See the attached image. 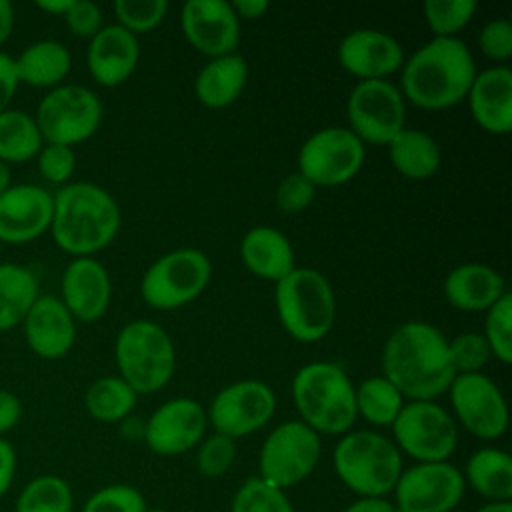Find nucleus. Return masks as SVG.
Wrapping results in <instances>:
<instances>
[{
	"mask_svg": "<svg viewBox=\"0 0 512 512\" xmlns=\"http://www.w3.org/2000/svg\"><path fill=\"white\" fill-rule=\"evenodd\" d=\"M382 376L404 400H436L448 392L454 370L448 338L424 320H408L394 328L382 346Z\"/></svg>",
	"mask_w": 512,
	"mask_h": 512,
	"instance_id": "1",
	"label": "nucleus"
},
{
	"mask_svg": "<svg viewBox=\"0 0 512 512\" xmlns=\"http://www.w3.org/2000/svg\"><path fill=\"white\" fill-rule=\"evenodd\" d=\"M476 62L460 38H430L400 70L404 100L422 110H446L462 100L476 76Z\"/></svg>",
	"mask_w": 512,
	"mask_h": 512,
	"instance_id": "2",
	"label": "nucleus"
},
{
	"mask_svg": "<svg viewBox=\"0 0 512 512\" xmlns=\"http://www.w3.org/2000/svg\"><path fill=\"white\" fill-rule=\"evenodd\" d=\"M52 198L50 234L60 250L80 258L112 244L122 214L108 190L92 182H68Z\"/></svg>",
	"mask_w": 512,
	"mask_h": 512,
	"instance_id": "3",
	"label": "nucleus"
},
{
	"mask_svg": "<svg viewBox=\"0 0 512 512\" xmlns=\"http://www.w3.org/2000/svg\"><path fill=\"white\" fill-rule=\"evenodd\" d=\"M292 400L298 420L318 436H342L356 422L354 384L336 362L316 360L304 364L292 378Z\"/></svg>",
	"mask_w": 512,
	"mask_h": 512,
	"instance_id": "4",
	"label": "nucleus"
},
{
	"mask_svg": "<svg viewBox=\"0 0 512 512\" xmlns=\"http://www.w3.org/2000/svg\"><path fill=\"white\" fill-rule=\"evenodd\" d=\"M334 472L358 498H386L402 470V454L392 438L376 430H350L332 452Z\"/></svg>",
	"mask_w": 512,
	"mask_h": 512,
	"instance_id": "5",
	"label": "nucleus"
},
{
	"mask_svg": "<svg viewBox=\"0 0 512 512\" xmlns=\"http://www.w3.org/2000/svg\"><path fill=\"white\" fill-rule=\"evenodd\" d=\"M274 304L286 334L302 344L320 342L336 322L332 284L314 268L296 266L276 282Z\"/></svg>",
	"mask_w": 512,
	"mask_h": 512,
	"instance_id": "6",
	"label": "nucleus"
},
{
	"mask_svg": "<svg viewBox=\"0 0 512 512\" xmlns=\"http://www.w3.org/2000/svg\"><path fill=\"white\" fill-rule=\"evenodd\" d=\"M118 376L136 394L162 390L176 370V348L170 334L152 320H132L124 324L114 342Z\"/></svg>",
	"mask_w": 512,
	"mask_h": 512,
	"instance_id": "7",
	"label": "nucleus"
},
{
	"mask_svg": "<svg viewBox=\"0 0 512 512\" xmlns=\"http://www.w3.org/2000/svg\"><path fill=\"white\" fill-rule=\"evenodd\" d=\"M212 262L198 248H176L156 258L140 280L142 300L156 310H176L210 284Z\"/></svg>",
	"mask_w": 512,
	"mask_h": 512,
	"instance_id": "8",
	"label": "nucleus"
},
{
	"mask_svg": "<svg viewBox=\"0 0 512 512\" xmlns=\"http://www.w3.org/2000/svg\"><path fill=\"white\" fill-rule=\"evenodd\" d=\"M392 442L416 462H444L458 446L452 414L434 400H408L392 422Z\"/></svg>",
	"mask_w": 512,
	"mask_h": 512,
	"instance_id": "9",
	"label": "nucleus"
},
{
	"mask_svg": "<svg viewBox=\"0 0 512 512\" xmlns=\"http://www.w3.org/2000/svg\"><path fill=\"white\" fill-rule=\"evenodd\" d=\"M320 456V436L302 420H286L264 438L258 454V476L280 490H288L314 472Z\"/></svg>",
	"mask_w": 512,
	"mask_h": 512,
	"instance_id": "10",
	"label": "nucleus"
},
{
	"mask_svg": "<svg viewBox=\"0 0 512 512\" xmlns=\"http://www.w3.org/2000/svg\"><path fill=\"white\" fill-rule=\"evenodd\" d=\"M102 112V102L90 88L60 84L40 100L34 120L44 144L74 148L96 134Z\"/></svg>",
	"mask_w": 512,
	"mask_h": 512,
	"instance_id": "11",
	"label": "nucleus"
},
{
	"mask_svg": "<svg viewBox=\"0 0 512 512\" xmlns=\"http://www.w3.org/2000/svg\"><path fill=\"white\" fill-rule=\"evenodd\" d=\"M346 118L364 146H388L406 128V100L390 80H362L348 94Z\"/></svg>",
	"mask_w": 512,
	"mask_h": 512,
	"instance_id": "12",
	"label": "nucleus"
},
{
	"mask_svg": "<svg viewBox=\"0 0 512 512\" xmlns=\"http://www.w3.org/2000/svg\"><path fill=\"white\" fill-rule=\"evenodd\" d=\"M366 146L344 126H328L304 140L298 150V170L316 188L350 182L364 166Z\"/></svg>",
	"mask_w": 512,
	"mask_h": 512,
	"instance_id": "13",
	"label": "nucleus"
},
{
	"mask_svg": "<svg viewBox=\"0 0 512 512\" xmlns=\"http://www.w3.org/2000/svg\"><path fill=\"white\" fill-rule=\"evenodd\" d=\"M276 404V394L266 382L244 378L218 390L206 416L214 432L238 440L264 428L272 420Z\"/></svg>",
	"mask_w": 512,
	"mask_h": 512,
	"instance_id": "14",
	"label": "nucleus"
},
{
	"mask_svg": "<svg viewBox=\"0 0 512 512\" xmlns=\"http://www.w3.org/2000/svg\"><path fill=\"white\" fill-rule=\"evenodd\" d=\"M466 484L452 462H416L402 470L392 494L396 512H452Z\"/></svg>",
	"mask_w": 512,
	"mask_h": 512,
	"instance_id": "15",
	"label": "nucleus"
},
{
	"mask_svg": "<svg viewBox=\"0 0 512 512\" xmlns=\"http://www.w3.org/2000/svg\"><path fill=\"white\" fill-rule=\"evenodd\" d=\"M452 418L480 440H496L508 430V404L496 382L478 374H458L448 388Z\"/></svg>",
	"mask_w": 512,
	"mask_h": 512,
	"instance_id": "16",
	"label": "nucleus"
},
{
	"mask_svg": "<svg viewBox=\"0 0 512 512\" xmlns=\"http://www.w3.org/2000/svg\"><path fill=\"white\" fill-rule=\"evenodd\" d=\"M206 408L192 398L178 396L160 404L144 422V442L158 456H178L206 436Z\"/></svg>",
	"mask_w": 512,
	"mask_h": 512,
	"instance_id": "17",
	"label": "nucleus"
},
{
	"mask_svg": "<svg viewBox=\"0 0 512 512\" xmlns=\"http://www.w3.org/2000/svg\"><path fill=\"white\" fill-rule=\"evenodd\" d=\"M180 26L186 42L208 58L232 54L240 44V20L224 0H188Z\"/></svg>",
	"mask_w": 512,
	"mask_h": 512,
	"instance_id": "18",
	"label": "nucleus"
},
{
	"mask_svg": "<svg viewBox=\"0 0 512 512\" xmlns=\"http://www.w3.org/2000/svg\"><path fill=\"white\" fill-rule=\"evenodd\" d=\"M336 58L342 70L362 80H388L404 66V48L388 32L376 28H356L348 32L338 48Z\"/></svg>",
	"mask_w": 512,
	"mask_h": 512,
	"instance_id": "19",
	"label": "nucleus"
},
{
	"mask_svg": "<svg viewBox=\"0 0 512 512\" xmlns=\"http://www.w3.org/2000/svg\"><path fill=\"white\" fill-rule=\"evenodd\" d=\"M52 194L36 184H16L0 194V244H26L50 230Z\"/></svg>",
	"mask_w": 512,
	"mask_h": 512,
	"instance_id": "20",
	"label": "nucleus"
},
{
	"mask_svg": "<svg viewBox=\"0 0 512 512\" xmlns=\"http://www.w3.org/2000/svg\"><path fill=\"white\" fill-rule=\"evenodd\" d=\"M60 300L76 322H98L112 300V280L92 256L74 258L60 280Z\"/></svg>",
	"mask_w": 512,
	"mask_h": 512,
	"instance_id": "21",
	"label": "nucleus"
},
{
	"mask_svg": "<svg viewBox=\"0 0 512 512\" xmlns=\"http://www.w3.org/2000/svg\"><path fill=\"white\" fill-rule=\"evenodd\" d=\"M140 60L138 36L118 24L102 26L88 44L86 66L96 84L114 88L124 84Z\"/></svg>",
	"mask_w": 512,
	"mask_h": 512,
	"instance_id": "22",
	"label": "nucleus"
},
{
	"mask_svg": "<svg viewBox=\"0 0 512 512\" xmlns=\"http://www.w3.org/2000/svg\"><path fill=\"white\" fill-rule=\"evenodd\" d=\"M22 324L26 344L38 358L58 360L74 346L76 320L58 296L40 294Z\"/></svg>",
	"mask_w": 512,
	"mask_h": 512,
	"instance_id": "23",
	"label": "nucleus"
},
{
	"mask_svg": "<svg viewBox=\"0 0 512 512\" xmlns=\"http://www.w3.org/2000/svg\"><path fill=\"white\" fill-rule=\"evenodd\" d=\"M474 122L488 134L506 136L512 130V70L506 64L476 72L466 94Z\"/></svg>",
	"mask_w": 512,
	"mask_h": 512,
	"instance_id": "24",
	"label": "nucleus"
},
{
	"mask_svg": "<svg viewBox=\"0 0 512 512\" xmlns=\"http://www.w3.org/2000/svg\"><path fill=\"white\" fill-rule=\"evenodd\" d=\"M448 304L462 312H486L508 290L502 274L480 262H466L452 268L442 284Z\"/></svg>",
	"mask_w": 512,
	"mask_h": 512,
	"instance_id": "25",
	"label": "nucleus"
},
{
	"mask_svg": "<svg viewBox=\"0 0 512 512\" xmlns=\"http://www.w3.org/2000/svg\"><path fill=\"white\" fill-rule=\"evenodd\" d=\"M240 258L248 272L274 284L296 268L288 236L272 226L250 228L240 240Z\"/></svg>",
	"mask_w": 512,
	"mask_h": 512,
	"instance_id": "26",
	"label": "nucleus"
},
{
	"mask_svg": "<svg viewBox=\"0 0 512 512\" xmlns=\"http://www.w3.org/2000/svg\"><path fill=\"white\" fill-rule=\"evenodd\" d=\"M248 74V62L238 52L210 58L196 74L194 94L206 108H226L244 92Z\"/></svg>",
	"mask_w": 512,
	"mask_h": 512,
	"instance_id": "27",
	"label": "nucleus"
},
{
	"mask_svg": "<svg viewBox=\"0 0 512 512\" xmlns=\"http://www.w3.org/2000/svg\"><path fill=\"white\" fill-rule=\"evenodd\" d=\"M462 478L486 502L512 500V458L502 448L484 446L474 450L466 460Z\"/></svg>",
	"mask_w": 512,
	"mask_h": 512,
	"instance_id": "28",
	"label": "nucleus"
},
{
	"mask_svg": "<svg viewBox=\"0 0 512 512\" xmlns=\"http://www.w3.org/2000/svg\"><path fill=\"white\" fill-rule=\"evenodd\" d=\"M18 82L32 88H56L72 68L68 48L58 40H38L14 58Z\"/></svg>",
	"mask_w": 512,
	"mask_h": 512,
	"instance_id": "29",
	"label": "nucleus"
},
{
	"mask_svg": "<svg viewBox=\"0 0 512 512\" xmlns=\"http://www.w3.org/2000/svg\"><path fill=\"white\" fill-rule=\"evenodd\" d=\"M386 148L394 170L406 180H428L442 164L440 144L418 128H404Z\"/></svg>",
	"mask_w": 512,
	"mask_h": 512,
	"instance_id": "30",
	"label": "nucleus"
},
{
	"mask_svg": "<svg viewBox=\"0 0 512 512\" xmlns=\"http://www.w3.org/2000/svg\"><path fill=\"white\" fill-rule=\"evenodd\" d=\"M38 296V278L28 266L0 264V332L22 324Z\"/></svg>",
	"mask_w": 512,
	"mask_h": 512,
	"instance_id": "31",
	"label": "nucleus"
},
{
	"mask_svg": "<svg viewBox=\"0 0 512 512\" xmlns=\"http://www.w3.org/2000/svg\"><path fill=\"white\" fill-rule=\"evenodd\" d=\"M138 394L120 376L96 378L84 394L86 412L104 424H120L136 408Z\"/></svg>",
	"mask_w": 512,
	"mask_h": 512,
	"instance_id": "32",
	"label": "nucleus"
},
{
	"mask_svg": "<svg viewBox=\"0 0 512 512\" xmlns=\"http://www.w3.org/2000/svg\"><path fill=\"white\" fill-rule=\"evenodd\" d=\"M404 402L406 400L398 392V388L382 374L370 376L354 386L356 416H360L362 420L376 428L392 426Z\"/></svg>",
	"mask_w": 512,
	"mask_h": 512,
	"instance_id": "33",
	"label": "nucleus"
},
{
	"mask_svg": "<svg viewBox=\"0 0 512 512\" xmlns=\"http://www.w3.org/2000/svg\"><path fill=\"white\" fill-rule=\"evenodd\" d=\"M44 140L36 126L34 116L22 110L0 112V160L10 164H22L38 156Z\"/></svg>",
	"mask_w": 512,
	"mask_h": 512,
	"instance_id": "34",
	"label": "nucleus"
},
{
	"mask_svg": "<svg viewBox=\"0 0 512 512\" xmlns=\"http://www.w3.org/2000/svg\"><path fill=\"white\" fill-rule=\"evenodd\" d=\"M74 494L70 484L56 474L34 476L18 492L14 512H72Z\"/></svg>",
	"mask_w": 512,
	"mask_h": 512,
	"instance_id": "35",
	"label": "nucleus"
},
{
	"mask_svg": "<svg viewBox=\"0 0 512 512\" xmlns=\"http://www.w3.org/2000/svg\"><path fill=\"white\" fill-rule=\"evenodd\" d=\"M478 10L474 0H428L422 6L432 38H458Z\"/></svg>",
	"mask_w": 512,
	"mask_h": 512,
	"instance_id": "36",
	"label": "nucleus"
},
{
	"mask_svg": "<svg viewBox=\"0 0 512 512\" xmlns=\"http://www.w3.org/2000/svg\"><path fill=\"white\" fill-rule=\"evenodd\" d=\"M230 512H294V506L286 490L272 486L260 476H250L234 492Z\"/></svg>",
	"mask_w": 512,
	"mask_h": 512,
	"instance_id": "37",
	"label": "nucleus"
},
{
	"mask_svg": "<svg viewBox=\"0 0 512 512\" xmlns=\"http://www.w3.org/2000/svg\"><path fill=\"white\" fill-rule=\"evenodd\" d=\"M490 352L502 364L512 362V296L506 292L496 304L486 310L484 332Z\"/></svg>",
	"mask_w": 512,
	"mask_h": 512,
	"instance_id": "38",
	"label": "nucleus"
},
{
	"mask_svg": "<svg viewBox=\"0 0 512 512\" xmlns=\"http://www.w3.org/2000/svg\"><path fill=\"white\" fill-rule=\"evenodd\" d=\"M168 12L166 0H116V24L134 36L148 34L158 28Z\"/></svg>",
	"mask_w": 512,
	"mask_h": 512,
	"instance_id": "39",
	"label": "nucleus"
},
{
	"mask_svg": "<svg viewBox=\"0 0 512 512\" xmlns=\"http://www.w3.org/2000/svg\"><path fill=\"white\" fill-rule=\"evenodd\" d=\"M144 494L132 484H108L92 492L80 512H146Z\"/></svg>",
	"mask_w": 512,
	"mask_h": 512,
	"instance_id": "40",
	"label": "nucleus"
},
{
	"mask_svg": "<svg viewBox=\"0 0 512 512\" xmlns=\"http://www.w3.org/2000/svg\"><path fill=\"white\" fill-rule=\"evenodd\" d=\"M448 356L454 374H478L492 358L480 332H462L448 340Z\"/></svg>",
	"mask_w": 512,
	"mask_h": 512,
	"instance_id": "41",
	"label": "nucleus"
},
{
	"mask_svg": "<svg viewBox=\"0 0 512 512\" xmlns=\"http://www.w3.org/2000/svg\"><path fill=\"white\" fill-rule=\"evenodd\" d=\"M236 460V440L212 432L200 440L196 446V466L206 478L224 476Z\"/></svg>",
	"mask_w": 512,
	"mask_h": 512,
	"instance_id": "42",
	"label": "nucleus"
},
{
	"mask_svg": "<svg viewBox=\"0 0 512 512\" xmlns=\"http://www.w3.org/2000/svg\"><path fill=\"white\" fill-rule=\"evenodd\" d=\"M38 172L50 184L66 186L76 170V152L62 144H44L36 156Z\"/></svg>",
	"mask_w": 512,
	"mask_h": 512,
	"instance_id": "43",
	"label": "nucleus"
},
{
	"mask_svg": "<svg viewBox=\"0 0 512 512\" xmlns=\"http://www.w3.org/2000/svg\"><path fill=\"white\" fill-rule=\"evenodd\" d=\"M316 198V186L304 178L300 172H292L284 176L274 192V202L284 214H300Z\"/></svg>",
	"mask_w": 512,
	"mask_h": 512,
	"instance_id": "44",
	"label": "nucleus"
},
{
	"mask_svg": "<svg viewBox=\"0 0 512 512\" xmlns=\"http://www.w3.org/2000/svg\"><path fill=\"white\" fill-rule=\"evenodd\" d=\"M480 52L496 62V66L504 64L512 56V24L506 18L488 20L478 34Z\"/></svg>",
	"mask_w": 512,
	"mask_h": 512,
	"instance_id": "45",
	"label": "nucleus"
},
{
	"mask_svg": "<svg viewBox=\"0 0 512 512\" xmlns=\"http://www.w3.org/2000/svg\"><path fill=\"white\" fill-rule=\"evenodd\" d=\"M62 18L74 36L88 38V40L104 26V16L100 6L90 0H72L70 8Z\"/></svg>",
	"mask_w": 512,
	"mask_h": 512,
	"instance_id": "46",
	"label": "nucleus"
},
{
	"mask_svg": "<svg viewBox=\"0 0 512 512\" xmlns=\"http://www.w3.org/2000/svg\"><path fill=\"white\" fill-rule=\"evenodd\" d=\"M18 74L14 66V56L0 50V112L8 110L16 90H18Z\"/></svg>",
	"mask_w": 512,
	"mask_h": 512,
	"instance_id": "47",
	"label": "nucleus"
},
{
	"mask_svg": "<svg viewBox=\"0 0 512 512\" xmlns=\"http://www.w3.org/2000/svg\"><path fill=\"white\" fill-rule=\"evenodd\" d=\"M22 416V402L10 390H0V438L10 432Z\"/></svg>",
	"mask_w": 512,
	"mask_h": 512,
	"instance_id": "48",
	"label": "nucleus"
},
{
	"mask_svg": "<svg viewBox=\"0 0 512 512\" xmlns=\"http://www.w3.org/2000/svg\"><path fill=\"white\" fill-rule=\"evenodd\" d=\"M14 476H16V450L6 438H0V500L10 490Z\"/></svg>",
	"mask_w": 512,
	"mask_h": 512,
	"instance_id": "49",
	"label": "nucleus"
},
{
	"mask_svg": "<svg viewBox=\"0 0 512 512\" xmlns=\"http://www.w3.org/2000/svg\"><path fill=\"white\" fill-rule=\"evenodd\" d=\"M230 6L240 22L242 20H258L270 8V4L266 0H234V2H230Z\"/></svg>",
	"mask_w": 512,
	"mask_h": 512,
	"instance_id": "50",
	"label": "nucleus"
},
{
	"mask_svg": "<svg viewBox=\"0 0 512 512\" xmlns=\"http://www.w3.org/2000/svg\"><path fill=\"white\" fill-rule=\"evenodd\" d=\"M342 512H396V508L386 498H356Z\"/></svg>",
	"mask_w": 512,
	"mask_h": 512,
	"instance_id": "51",
	"label": "nucleus"
},
{
	"mask_svg": "<svg viewBox=\"0 0 512 512\" xmlns=\"http://www.w3.org/2000/svg\"><path fill=\"white\" fill-rule=\"evenodd\" d=\"M14 28V6L8 0H0V46L10 38Z\"/></svg>",
	"mask_w": 512,
	"mask_h": 512,
	"instance_id": "52",
	"label": "nucleus"
},
{
	"mask_svg": "<svg viewBox=\"0 0 512 512\" xmlns=\"http://www.w3.org/2000/svg\"><path fill=\"white\" fill-rule=\"evenodd\" d=\"M120 434L128 440H142L144 438V422L134 418L132 414L120 422Z\"/></svg>",
	"mask_w": 512,
	"mask_h": 512,
	"instance_id": "53",
	"label": "nucleus"
},
{
	"mask_svg": "<svg viewBox=\"0 0 512 512\" xmlns=\"http://www.w3.org/2000/svg\"><path fill=\"white\" fill-rule=\"evenodd\" d=\"M72 0H38L36 6L40 10H44L46 14H52V16H64L66 10L70 8Z\"/></svg>",
	"mask_w": 512,
	"mask_h": 512,
	"instance_id": "54",
	"label": "nucleus"
},
{
	"mask_svg": "<svg viewBox=\"0 0 512 512\" xmlns=\"http://www.w3.org/2000/svg\"><path fill=\"white\" fill-rule=\"evenodd\" d=\"M476 512H512V500L510 502H484Z\"/></svg>",
	"mask_w": 512,
	"mask_h": 512,
	"instance_id": "55",
	"label": "nucleus"
},
{
	"mask_svg": "<svg viewBox=\"0 0 512 512\" xmlns=\"http://www.w3.org/2000/svg\"><path fill=\"white\" fill-rule=\"evenodd\" d=\"M12 186V174H10V166L6 162L0 160V194L6 192Z\"/></svg>",
	"mask_w": 512,
	"mask_h": 512,
	"instance_id": "56",
	"label": "nucleus"
},
{
	"mask_svg": "<svg viewBox=\"0 0 512 512\" xmlns=\"http://www.w3.org/2000/svg\"><path fill=\"white\" fill-rule=\"evenodd\" d=\"M146 512H168V510H162V508H154V510H146Z\"/></svg>",
	"mask_w": 512,
	"mask_h": 512,
	"instance_id": "57",
	"label": "nucleus"
},
{
	"mask_svg": "<svg viewBox=\"0 0 512 512\" xmlns=\"http://www.w3.org/2000/svg\"><path fill=\"white\" fill-rule=\"evenodd\" d=\"M0 246H2V244H0Z\"/></svg>",
	"mask_w": 512,
	"mask_h": 512,
	"instance_id": "58",
	"label": "nucleus"
}]
</instances>
